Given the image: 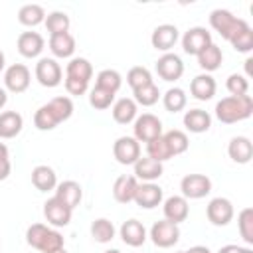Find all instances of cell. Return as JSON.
Here are the masks:
<instances>
[{
    "instance_id": "46",
    "label": "cell",
    "mask_w": 253,
    "mask_h": 253,
    "mask_svg": "<svg viewBox=\"0 0 253 253\" xmlns=\"http://www.w3.org/2000/svg\"><path fill=\"white\" fill-rule=\"evenodd\" d=\"M217 253H253V249H251V247H241V245H233V243H229V245L219 247Z\"/></svg>"
},
{
    "instance_id": "52",
    "label": "cell",
    "mask_w": 253,
    "mask_h": 253,
    "mask_svg": "<svg viewBox=\"0 0 253 253\" xmlns=\"http://www.w3.org/2000/svg\"><path fill=\"white\" fill-rule=\"evenodd\" d=\"M4 67H6V57H4V51L0 49V73L4 71Z\"/></svg>"
},
{
    "instance_id": "15",
    "label": "cell",
    "mask_w": 253,
    "mask_h": 253,
    "mask_svg": "<svg viewBox=\"0 0 253 253\" xmlns=\"http://www.w3.org/2000/svg\"><path fill=\"white\" fill-rule=\"evenodd\" d=\"M178 38H180V34H178V28L174 24H160L154 28V32L150 36V43L154 49L168 53L176 45Z\"/></svg>"
},
{
    "instance_id": "36",
    "label": "cell",
    "mask_w": 253,
    "mask_h": 253,
    "mask_svg": "<svg viewBox=\"0 0 253 253\" xmlns=\"http://www.w3.org/2000/svg\"><path fill=\"white\" fill-rule=\"evenodd\" d=\"M43 26L47 28L49 36H53V34H63V32H69L71 20H69V16H67L65 12H61V10H53V12H49V14L45 16Z\"/></svg>"
},
{
    "instance_id": "29",
    "label": "cell",
    "mask_w": 253,
    "mask_h": 253,
    "mask_svg": "<svg viewBox=\"0 0 253 253\" xmlns=\"http://www.w3.org/2000/svg\"><path fill=\"white\" fill-rule=\"evenodd\" d=\"M49 49L55 57H61V59L71 57L75 51V38L69 32L53 34V36H49Z\"/></svg>"
},
{
    "instance_id": "14",
    "label": "cell",
    "mask_w": 253,
    "mask_h": 253,
    "mask_svg": "<svg viewBox=\"0 0 253 253\" xmlns=\"http://www.w3.org/2000/svg\"><path fill=\"white\" fill-rule=\"evenodd\" d=\"M43 215L47 219V223H51L53 227H65L69 225L71 221V215H73V210H69L59 198H49L45 204H43Z\"/></svg>"
},
{
    "instance_id": "10",
    "label": "cell",
    "mask_w": 253,
    "mask_h": 253,
    "mask_svg": "<svg viewBox=\"0 0 253 253\" xmlns=\"http://www.w3.org/2000/svg\"><path fill=\"white\" fill-rule=\"evenodd\" d=\"M210 43H213L211 34L202 26H194L182 36V47L188 55H200Z\"/></svg>"
},
{
    "instance_id": "45",
    "label": "cell",
    "mask_w": 253,
    "mask_h": 253,
    "mask_svg": "<svg viewBox=\"0 0 253 253\" xmlns=\"http://www.w3.org/2000/svg\"><path fill=\"white\" fill-rule=\"evenodd\" d=\"M89 89V83L85 81H77V79H71V77H65V91L69 95H85Z\"/></svg>"
},
{
    "instance_id": "9",
    "label": "cell",
    "mask_w": 253,
    "mask_h": 253,
    "mask_svg": "<svg viewBox=\"0 0 253 253\" xmlns=\"http://www.w3.org/2000/svg\"><path fill=\"white\" fill-rule=\"evenodd\" d=\"M30 81H32V73L24 63H12L4 71V87L10 93H24L30 87Z\"/></svg>"
},
{
    "instance_id": "5",
    "label": "cell",
    "mask_w": 253,
    "mask_h": 253,
    "mask_svg": "<svg viewBox=\"0 0 253 253\" xmlns=\"http://www.w3.org/2000/svg\"><path fill=\"white\" fill-rule=\"evenodd\" d=\"M134 138L138 142H150L162 136V121L152 113H142L134 119Z\"/></svg>"
},
{
    "instance_id": "4",
    "label": "cell",
    "mask_w": 253,
    "mask_h": 253,
    "mask_svg": "<svg viewBox=\"0 0 253 253\" xmlns=\"http://www.w3.org/2000/svg\"><path fill=\"white\" fill-rule=\"evenodd\" d=\"M210 26L223 38V40H231L235 34H239L241 30H245L249 24L243 20V18H237L233 16L229 10H223V8H217L210 14Z\"/></svg>"
},
{
    "instance_id": "50",
    "label": "cell",
    "mask_w": 253,
    "mask_h": 253,
    "mask_svg": "<svg viewBox=\"0 0 253 253\" xmlns=\"http://www.w3.org/2000/svg\"><path fill=\"white\" fill-rule=\"evenodd\" d=\"M8 154H10L8 146H6L4 142H0V158H8Z\"/></svg>"
},
{
    "instance_id": "13",
    "label": "cell",
    "mask_w": 253,
    "mask_h": 253,
    "mask_svg": "<svg viewBox=\"0 0 253 253\" xmlns=\"http://www.w3.org/2000/svg\"><path fill=\"white\" fill-rule=\"evenodd\" d=\"M206 215H208V219L213 223V225H217V227H223V225H227L231 219H233V215H235V210H233V204L227 200V198H213V200H210V204H208V208H206Z\"/></svg>"
},
{
    "instance_id": "40",
    "label": "cell",
    "mask_w": 253,
    "mask_h": 253,
    "mask_svg": "<svg viewBox=\"0 0 253 253\" xmlns=\"http://www.w3.org/2000/svg\"><path fill=\"white\" fill-rule=\"evenodd\" d=\"M239 235L247 245H253V208H243L237 215Z\"/></svg>"
},
{
    "instance_id": "33",
    "label": "cell",
    "mask_w": 253,
    "mask_h": 253,
    "mask_svg": "<svg viewBox=\"0 0 253 253\" xmlns=\"http://www.w3.org/2000/svg\"><path fill=\"white\" fill-rule=\"evenodd\" d=\"M188 103V95L184 89L180 87H170L164 95H162V105L168 113H180Z\"/></svg>"
},
{
    "instance_id": "43",
    "label": "cell",
    "mask_w": 253,
    "mask_h": 253,
    "mask_svg": "<svg viewBox=\"0 0 253 253\" xmlns=\"http://www.w3.org/2000/svg\"><path fill=\"white\" fill-rule=\"evenodd\" d=\"M229 43L233 45L235 51H239V53H249V51L253 49V30H251V26H247L245 30H241L239 34H235V36L229 40Z\"/></svg>"
},
{
    "instance_id": "1",
    "label": "cell",
    "mask_w": 253,
    "mask_h": 253,
    "mask_svg": "<svg viewBox=\"0 0 253 253\" xmlns=\"http://www.w3.org/2000/svg\"><path fill=\"white\" fill-rule=\"evenodd\" d=\"M73 115V101L65 95L49 99L34 113V126L38 130H53L59 123L67 121Z\"/></svg>"
},
{
    "instance_id": "6",
    "label": "cell",
    "mask_w": 253,
    "mask_h": 253,
    "mask_svg": "<svg viewBox=\"0 0 253 253\" xmlns=\"http://www.w3.org/2000/svg\"><path fill=\"white\" fill-rule=\"evenodd\" d=\"M150 239L160 249L174 247L180 241V227L168 219H160L150 227Z\"/></svg>"
},
{
    "instance_id": "34",
    "label": "cell",
    "mask_w": 253,
    "mask_h": 253,
    "mask_svg": "<svg viewBox=\"0 0 253 253\" xmlns=\"http://www.w3.org/2000/svg\"><path fill=\"white\" fill-rule=\"evenodd\" d=\"M162 136H164V140H166V144H168L172 156L184 154V152L188 150V146H190L188 134H186L184 130H180V128H172V130H168V132H162Z\"/></svg>"
},
{
    "instance_id": "12",
    "label": "cell",
    "mask_w": 253,
    "mask_h": 253,
    "mask_svg": "<svg viewBox=\"0 0 253 253\" xmlns=\"http://www.w3.org/2000/svg\"><path fill=\"white\" fill-rule=\"evenodd\" d=\"M113 156L119 164H134L140 158V142L134 136H119L113 144Z\"/></svg>"
},
{
    "instance_id": "38",
    "label": "cell",
    "mask_w": 253,
    "mask_h": 253,
    "mask_svg": "<svg viewBox=\"0 0 253 253\" xmlns=\"http://www.w3.org/2000/svg\"><path fill=\"white\" fill-rule=\"evenodd\" d=\"M121 83H123V77L117 69H103L97 73V81L95 85L101 87V89H107L111 93H117L121 89Z\"/></svg>"
},
{
    "instance_id": "39",
    "label": "cell",
    "mask_w": 253,
    "mask_h": 253,
    "mask_svg": "<svg viewBox=\"0 0 253 253\" xmlns=\"http://www.w3.org/2000/svg\"><path fill=\"white\" fill-rule=\"evenodd\" d=\"M146 156L152 158V160H156V162H162V164L172 158V152H170L164 136H158V138L146 142Z\"/></svg>"
},
{
    "instance_id": "30",
    "label": "cell",
    "mask_w": 253,
    "mask_h": 253,
    "mask_svg": "<svg viewBox=\"0 0 253 253\" xmlns=\"http://www.w3.org/2000/svg\"><path fill=\"white\" fill-rule=\"evenodd\" d=\"M65 77H71V79L89 83L91 77H93V65L85 57H73L65 65Z\"/></svg>"
},
{
    "instance_id": "55",
    "label": "cell",
    "mask_w": 253,
    "mask_h": 253,
    "mask_svg": "<svg viewBox=\"0 0 253 253\" xmlns=\"http://www.w3.org/2000/svg\"><path fill=\"white\" fill-rule=\"evenodd\" d=\"M176 253H184V251H176Z\"/></svg>"
},
{
    "instance_id": "2",
    "label": "cell",
    "mask_w": 253,
    "mask_h": 253,
    "mask_svg": "<svg viewBox=\"0 0 253 253\" xmlns=\"http://www.w3.org/2000/svg\"><path fill=\"white\" fill-rule=\"evenodd\" d=\"M253 113V99L251 95H241V97H223L215 105V117L223 125H233L239 121L249 119Z\"/></svg>"
},
{
    "instance_id": "23",
    "label": "cell",
    "mask_w": 253,
    "mask_h": 253,
    "mask_svg": "<svg viewBox=\"0 0 253 253\" xmlns=\"http://www.w3.org/2000/svg\"><path fill=\"white\" fill-rule=\"evenodd\" d=\"M55 198H59L69 210H75L81 204L83 190L75 180H65V182H59L55 186Z\"/></svg>"
},
{
    "instance_id": "28",
    "label": "cell",
    "mask_w": 253,
    "mask_h": 253,
    "mask_svg": "<svg viewBox=\"0 0 253 253\" xmlns=\"http://www.w3.org/2000/svg\"><path fill=\"white\" fill-rule=\"evenodd\" d=\"M24 119L18 111H4L0 113V138H14L22 132Z\"/></svg>"
},
{
    "instance_id": "17",
    "label": "cell",
    "mask_w": 253,
    "mask_h": 253,
    "mask_svg": "<svg viewBox=\"0 0 253 253\" xmlns=\"http://www.w3.org/2000/svg\"><path fill=\"white\" fill-rule=\"evenodd\" d=\"M16 47L20 51V55L32 59V57H38L43 47H45V40L42 38V34L38 32H22L16 40Z\"/></svg>"
},
{
    "instance_id": "48",
    "label": "cell",
    "mask_w": 253,
    "mask_h": 253,
    "mask_svg": "<svg viewBox=\"0 0 253 253\" xmlns=\"http://www.w3.org/2000/svg\"><path fill=\"white\" fill-rule=\"evenodd\" d=\"M184 253H211L206 245H194V247H190L188 251H184Z\"/></svg>"
},
{
    "instance_id": "25",
    "label": "cell",
    "mask_w": 253,
    "mask_h": 253,
    "mask_svg": "<svg viewBox=\"0 0 253 253\" xmlns=\"http://www.w3.org/2000/svg\"><path fill=\"white\" fill-rule=\"evenodd\" d=\"M184 126L196 134L206 132L211 126V115L204 109H190L184 113Z\"/></svg>"
},
{
    "instance_id": "11",
    "label": "cell",
    "mask_w": 253,
    "mask_h": 253,
    "mask_svg": "<svg viewBox=\"0 0 253 253\" xmlns=\"http://www.w3.org/2000/svg\"><path fill=\"white\" fill-rule=\"evenodd\" d=\"M156 73L160 79L172 83V81H178L182 75H184V61L180 55L176 53H162L158 59H156Z\"/></svg>"
},
{
    "instance_id": "26",
    "label": "cell",
    "mask_w": 253,
    "mask_h": 253,
    "mask_svg": "<svg viewBox=\"0 0 253 253\" xmlns=\"http://www.w3.org/2000/svg\"><path fill=\"white\" fill-rule=\"evenodd\" d=\"M32 184L36 186V190L40 192H49V190H55L57 186V174L51 166L47 164H40L32 170Z\"/></svg>"
},
{
    "instance_id": "19",
    "label": "cell",
    "mask_w": 253,
    "mask_h": 253,
    "mask_svg": "<svg viewBox=\"0 0 253 253\" xmlns=\"http://www.w3.org/2000/svg\"><path fill=\"white\" fill-rule=\"evenodd\" d=\"M138 180L132 176V174H123L115 180L113 184V198L119 202V204H130L134 200V194H136V188H138Z\"/></svg>"
},
{
    "instance_id": "22",
    "label": "cell",
    "mask_w": 253,
    "mask_h": 253,
    "mask_svg": "<svg viewBox=\"0 0 253 253\" xmlns=\"http://www.w3.org/2000/svg\"><path fill=\"white\" fill-rule=\"evenodd\" d=\"M215 89H217V83L210 73H200L190 83V93L198 101H210L215 95Z\"/></svg>"
},
{
    "instance_id": "21",
    "label": "cell",
    "mask_w": 253,
    "mask_h": 253,
    "mask_svg": "<svg viewBox=\"0 0 253 253\" xmlns=\"http://www.w3.org/2000/svg\"><path fill=\"white\" fill-rule=\"evenodd\" d=\"M132 166H134V174L132 176L136 180H142V182H154L164 174L162 162H156V160H152L148 156H144V158L140 156Z\"/></svg>"
},
{
    "instance_id": "49",
    "label": "cell",
    "mask_w": 253,
    "mask_h": 253,
    "mask_svg": "<svg viewBox=\"0 0 253 253\" xmlns=\"http://www.w3.org/2000/svg\"><path fill=\"white\" fill-rule=\"evenodd\" d=\"M6 103H8V93H6L4 87H0V109H4Z\"/></svg>"
},
{
    "instance_id": "51",
    "label": "cell",
    "mask_w": 253,
    "mask_h": 253,
    "mask_svg": "<svg viewBox=\"0 0 253 253\" xmlns=\"http://www.w3.org/2000/svg\"><path fill=\"white\" fill-rule=\"evenodd\" d=\"M251 63H253V59L249 57V59H245V71H247V75L245 77H251Z\"/></svg>"
},
{
    "instance_id": "27",
    "label": "cell",
    "mask_w": 253,
    "mask_h": 253,
    "mask_svg": "<svg viewBox=\"0 0 253 253\" xmlns=\"http://www.w3.org/2000/svg\"><path fill=\"white\" fill-rule=\"evenodd\" d=\"M136 111H138V105H136L130 97H121L119 101L113 103V109H111L113 119H115V123H119V125H128V123H132V121L136 119Z\"/></svg>"
},
{
    "instance_id": "3",
    "label": "cell",
    "mask_w": 253,
    "mask_h": 253,
    "mask_svg": "<svg viewBox=\"0 0 253 253\" xmlns=\"http://www.w3.org/2000/svg\"><path fill=\"white\" fill-rule=\"evenodd\" d=\"M26 241L30 247H34L42 253H51V251L63 249V235L57 229L47 227L45 223H32L26 229Z\"/></svg>"
},
{
    "instance_id": "35",
    "label": "cell",
    "mask_w": 253,
    "mask_h": 253,
    "mask_svg": "<svg viewBox=\"0 0 253 253\" xmlns=\"http://www.w3.org/2000/svg\"><path fill=\"white\" fill-rule=\"evenodd\" d=\"M115 225L113 221H109L107 217H99V219H93L91 223V237L97 241V243H109L115 239Z\"/></svg>"
},
{
    "instance_id": "54",
    "label": "cell",
    "mask_w": 253,
    "mask_h": 253,
    "mask_svg": "<svg viewBox=\"0 0 253 253\" xmlns=\"http://www.w3.org/2000/svg\"><path fill=\"white\" fill-rule=\"evenodd\" d=\"M51 253H67L65 249H57V251H51Z\"/></svg>"
},
{
    "instance_id": "24",
    "label": "cell",
    "mask_w": 253,
    "mask_h": 253,
    "mask_svg": "<svg viewBox=\"0 0 253 253\" xmlns=\"http://www.w3.org/2000/svg\"><path fill=\"white\" fill-rule=\"evenodd\" d=\"M227 154L237 164H247L253 156V142L247 136H233L227 144Z\"/></svg>"
},
{
    "instance_id": "37",
    "label": "cell",
    "mask_w": 253,
    "mask_h": 253,
    "mask_svg": "<svg viewBox=\"0 0 253 253\" xmlns=\"http://www.w3.org/2000/svg\"><path fill=\"white\" fill-rule=\"evenodd\" d=\"M132 95H134L132 101H134L136 105H142V107H152V105H156L158 99H160V91H158V87L154 85V81L148 83V85H144V87H140V89H134Z\"/></svg>"
},
{
    "instance_id": "31",
    "label": "cell",
    "mask_w": 253,
    "mask_h": 253,
    "mask_svg": "<svg viewBox=\"0 0 253 253\" xmlns=\"http://www.w3.org/2000/svg\"><path fill=\"white\" fill-rule=\"evenodd\" d=\"M18 22L22 26H28V28H34V26L43 24L45 22V10H43V6H40V4H24L18 10Z\"/></svg>"
},
{
    "instance_id": "16",
    "label": "cell",
    "mask_w": 253,
    "mask_h": 253,
    "mask_svg": "<svg viewBox=\"0 0 253 253\" xmlns=\"http://www.w3.org/2000/svg\"><path fill=\"white\" fill-rule=\"evenodd\" d=\"M162 198H164V192H162V188L158 184H154V182H142V184H138L132 202L136 206L144 208V210H152V208H158L160 206Z\"/></svg>"
},
{
    "instance_id": "7",
    "label": "cell",
    "mask_w": 253,
    "mask_h": 253,
    "mask_svg": "<svg viewBox=\"0 0 253 253\" xmlns=\"http://www.w3.org/2000/svg\"><path fill=\"white\" fill-rule=\"evenodd\" d=\"M180 190L186 200H200L211 192V180L206 174H186L180 180Z\"/></svg>"
},
{
    "instance_id": "47",
    "label": "cell",
    "mask_w": 253,
    "mask_h": 253,
    "mask_svg": "<svg viewBox=\"0 0 253 253\" xmlns=\"http://www.w3.org/2000/svg\"><path fill=\"white\" fill-rule=\"evenodd\" d=\"M10 170H12L10 158H0V182L6 180V178L10 176Z\"/></svg>"
},
{
    "instance_id": "18",
    "label": "cell",
    "mask_w": 253,
    "mask_h": 253,
    "mask_svg": "<svg viewBox=\"0 0 253 253\" xmlns=\"http://www.w3.org/2000/svg\"><path fill=\"white\" fill-rule=\"evenodd\" d=\"M162 211H164V219H168V221L178 225V223L188 219L190 206H188V200L184 196H170V198L164 200Z\"/></svg>"
},
{
    "instance_id": "20",
    "label": "cell",
    "mask_w": 253,
    "mask_h": 253,
    "mask_svg": "<svg viewBox=\"0 0 253 253\" xmlns=\"http://www.w3.org/2000/svg\"><path fill=\"white\" fill-rule=\"evenodd\" d=\"M119 233H121V239L128 247H140V245H144V241L148 237L146 235V227L138 219H126V221H123Z\"/></svg>"
},
{
    "instance_id": "41",
    "label": "cell",
    "mask_w": 253,
    "mask_h": 253,
    "mask_svg": "<svg viewBox=\"0 0 253 253\" xmlns=\"http://www.w3.org/2000/svg\"><path fill=\"white\" fill-rule=\"evenodd\" d=\"M113 103H115V93H111V91H107V89H101V87H97V85L89 91V105H91L93 109L105 111V109H109Z\"/></svg>"
},
{
    "instance_id": "53",
    "label": "cell",
    "mask_w": 253,
    "mask_h": 253,
    "mask_svg": "<svg viewBox=\"0 0 253 253\" xmlns=\"http://www.w3.org/2000/svg\"><path fill=\"white\" fill-rule=\"evenodd\" d=\"M103 253H121L119 249H107V251H103Z\"/></svg>"
},
{
    "instance_id": "42",
    "label": "cell",
    "mask_w": 253,
    "mask_h": 253,
    "mask_svg": "<svg viewBox=\"0 0 253 253\" xmlns=\"http://www.w3.org/2000/svg\"><path fill=\"white\" fill-rule=\"evenodd\" d=\"M126 83L130 85L132 91H134V89H140V87L152 83V73H150L144 65H134V67H130L128 73H126Z\"/></svg>"
},
{
    "instance_id": "44",
    "label": "cell",
    "mask_w": 253,
    "mask_h": 253,
    "mask_svg": "<svg viewBox=\"0 0 253 253\" xmlns=\"http://www.w3.org/2000/svg\"><path fill=\"white\" fill-rule=\"evenodd\" d=\"M225 87H227V91H229L233 97H241V95H247V91H249V81H247V77L241 75V73H231V75L227 77V81H225Z\"/></svg>"
},
{
    "instance_id": "32",
    "label": "cell",
    "mask_w": 253,
    "mask_h": 253,
    "mask_svg": "<svg viewBox=\"0 0 253 253\" xmlns=\"http://www.w3.org/2000/svg\"><path fill=\"white\" fill-rule=\"evenodd\" d=\"M196 57H198V65H200L206 73L219 69V65H221V61H223L221 47L215 45V43H210V45H208L200 55H196Z\"/></svg>"
},
{
    "instance_id": "8",
    "label": "cell",
    "mask_w": 253,
    "mask_h": 253,
    "mask_svg": "<svg viewBox=\"0 0 253 253\" xmlns=\"http://www.w3.org/2000/svg\"><path fill=\"white\" fill-rule=\"evenodd\" d=\"M36 79L40 85L43 87H57L63 79V69L61 65L53 59V57H42L38 63H36Z\"/></svg>"
}]
</instances>
